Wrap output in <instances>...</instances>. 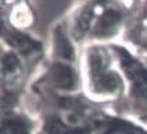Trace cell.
Here are the masks:
<instances>
[{"label":"cell","mask_w":147,"mask_h":134,"mask_svg":"<svg viewBox=\"0 0 147 134\" xmlns=\"http://www.w3.org/2000/svg\"><path fill=\"white\" fill-rule=\"evenodd\" d=\"M6 129L8 130L10 134H28L26 126L21 120H17V119L6 122Z\"/></svg>","instance_id":"cell-8"},{"label":"cell","mask_w":147,"mask_h":134,"mask_svg":"<svg viewBox=\"0 0 147 134\" xmlns=\"http://www.w3.org/2000/svg\"><path fill=\"white\" fill-rule=\"evenodd\" d=\"M51 81L56 84L60 88H72L74 83H75V77H74L72 70L65 64H61V63H56L51 67Z\"/></svg>","instance_id":"cell-1"},{"label":"cell","mask_w":147,"mask_h":134,"mask_svg":"<svg viewBox=\"0 0 147 134\" xmlns=\"http://www.w3.org/2000/svg\"><path fill=\"white\" fill-rule=\"evenodd\" d=\"M89 64H90L92 73L93 74H97V73H100L107 66V59L103 57L100 53H92L89 57Z\"/></svg>","instance_id":"cell-7"},{"label":"cell","mask_w":147,"mask_h":134,"mask_svg":"<svg viewBox=\"0 0 147 134\" xmlns=\"http://www.w3.org/2000/svg\"><path fill=\"white\" fill-rule=\"evenodd\" d=\"M121 88V80L115 73H104L96 80V90L104 92H114Z\"/></svg>","instance_id":"cell-3"},{"label":"cell","mask_w":147,"mask_h":134,"mask_svg":"<svg viewBox=\"0 0 147 134\" xmlns=\"http://www.w3.org/2000/svg\"><path fill=\"white\" fill-rule=\"evenodd\" d=\"M90 18H92L90 8H86V10H83V13H81V16H79L78 21H76V25H75V34H76L78 38L83 36V34L88 31L90 24Z\"/></svg>","instance_id":"cell-5"},{"label":"cell","mask_w":147,"mask_h":134,"mask_svg":"<svg viewBox=\"0 0 147 134\" xmlns=\"http://www.w3.org/2000/svg\"><path fill=\"white\" fill-rule=\"evenodd\" d=\"M54 41H56V50H57L58 56L64 59H74V49L71 46L69 41L67 39V36L63 34L61 29H56V36H54Z\"/></svg>","instance_id":"cell-4"},{"label":"cell","mask_w":147,"mask_h":134,"mask_svg":"<svg viewBox=\"0 0 147 134\" xmlns=\"http://www.w3.org/2000/svg\"><path fill=\"white\" fill-rule=\"evenodd\" d=\"M7 39L13 45H16L17 48H21V49H26V48L35 46V42L32 39H29L26 35H22V34H11V35L7 36Z\"/></svg>","instance_id":"cell-6"},{"label":"cell","mask_w":147,"mask_h":134,"mask_svg":"<svg viewBox=\"0 0 147 134\" xmlns=\"http://www.w3.org/2000/svg\"><path fill=\"white\" fill-rule=\"evenodd\" d=\"M18 59H17L16 55H13V53H7V55H4V57H3V67H4V70L6 71H14L17 67H18Z\"/></svg>","instance_id":"cell-9"},{"label":"cell","mask_w":147,"mask_h":134,"mask_svg":"<svg viewBox=\"0 0 147 134\" xmlns=\"http://www.w3.org/2000/svg\"><path fill=\"white\" fill-rule=\"evenodd\" d=\"M119 21V14L114 11V10H110V11H106L103 17L100 18L97 27H96V34L100 35V36H106V35H110L115 29V27Z\"/></svg>","instance_id":"cell-2"}]
</instances>
